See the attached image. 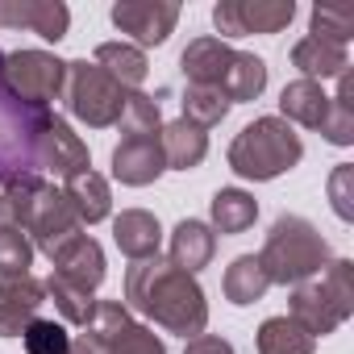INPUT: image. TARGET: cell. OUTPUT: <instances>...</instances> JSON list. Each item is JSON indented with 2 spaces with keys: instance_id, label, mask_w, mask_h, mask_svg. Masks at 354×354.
I'll list each match as a JSON object with an SVG mask.
<instances>
[{
  "instance_id": "6da1fadb",
  "label": "cell",
  "mask_w": 354,
  "mask_h": 354,
  "mask_svg": "<svg viewBox=\"0 0 354 354\" xmlns=\"http://www.w3.org/2000/svg\"><path fill=\"white\" fill-rule=\"evenodd\" d=\"M125 308L150 317L167 333H180L184 342L201 337L209 325V300L196 275L171 267L167 259H142L125 271Z\"/></svg>"
},
{
  "instance_id": "7a4b0ae2",
  "label": "cell",
  "mask_w": 354,
  "mask_h": 354,
  "mask_svg": "<svg viewBox=\"0 0 354 354\" xmlns=\"http://www.w3.org/2000/svg\"><path fill=\"white\" fill-rule=\"evenodd\" d=\"M184 80L196 88H213L221 92L230 104H246L259 100L267 88V63L259 55H242L221 38H192L180 55Z\"/></svg>"
},
{
  "instance_id": "3957f363",
  "label": "cell",
  "mask_w": 354,
  "mask_h": 354,
  "mask_svg": "<svg viewBox=\"0 0 354 354\" xmlns=\"http://www.w3.org/2000/svg\"><path fill=\"white\" fill-rule=\"evenodd\" d=\"M50 117V109L21 100L5 84V50H0V184L42 175V138Z\"/></svg>"
},
{
  "instance_id": "277c9868",
  "label": "cell",
  "mask_w": 354,
  "mask_h": 354,
  "mask_svg": "<svg viewBox=\"0 0 354 354\" xmlns=\"http://www.w3.org/2000/svg\"><path fill=\"white\" fill-rule=\"evenodd\" d=\"M300 158H304V142L283 117H254L230 142V171L238 180H254V184H267L275 175L292 171Z\"/></svg>"
},
{
  "instance_id": "5b68a950",
  "label": "cell",
  "mask_w": 354,
  "mask_h": 354,
  "mask_svg": "<svg viewBox=\"0 0 354 354\" xmlns=\"http://www.w3.org/2000/svg\"><path fill=\"white\" fill-rule=\"evenodd\" d=\"M259 263H263V271H267V279H271V283L296 288V283L317 279V275L329 267V242L317 234V225H313V221L283 213V217L271 225V234H267V242H263Z\"/></svg>"
},
{
  "instance_id": "8992f818",
  "label": "cell",
  "mask_w": 354,
  "mask_h": 354,
  "mask_svg": "<svg viewBox=\"0 0 354 354\" xmlns=\"http://www.w3.org/2000/svg\"><path fill=\"white\" fill-rule=\"evenodd\" d=\"M350 317H354V263L350 259H329L321 279L292 288V321L308 337H329Z\"/></svg>"
},
{
  "instance_id": "52a82bcc",
  "label": "cell",
  "mask_w": 354,
  "mask_h": 354,
  "mask_svg": "<svg viewBox=\"0 0 354 354\" xmlns=\"http://www.w3.org/2000/svg\"><path fill=\"white\" fill-rule=\"evenodd\" d=\"M125 88L117 80H109L96 63L88 59H75L67 63V84H63V100H67V113L75 121H84L88 129H109L121 121V109H125Z\"/></svg>"
},
{
  "instance_id": "ba28073f",
  "label": "cell",
  "mask_w": 354,
  "mask_h": 354,
  "mask_svg": "<svg viewBox=\"0 0 354 354\" xmlns=\"http://www.w3.org/2000/svg\"><path fill=\"white\" fill-rule=\"evenodd\" d=\"M84 333L96 342L100 354H167L162 337L138 325L121 300H96V313L84 325Z\"/></svg>"
},
{
  "instance_id": "9c48e42d",
  "label": "cell",
  "mask_w": 354,
  "mask_h": 354,
  "mask_svg": "<svg viewBox=\"0 0 354 354\" xmlns=\"http://www.w3.org/2000/svg\"><path fill=\"white\" fill-rule=\"evenodd\" d=\"M5 84H9L21 100L50 109V100L63 96L67 63L55 59L50 50H9V55H5Z\"/></svg>"
},
{
  "instance_id": "30bf717a",
  "label": "cell",
  "mask_w": 354,
  "mask_h": 354,
  "mask_svg": "<svg viewBox=\"0 0 354 354\" xmlns=\"http://www.w3.org/2000/svg\"><path fill=\"white\" fill-rule=\"evenodd\" d=\"M26 238L50 259L67 238H75L84 225H80V217H75V209L67 205V196L59 192V188H50V184H38V192H34V201H30V213H26Z\"/></svg>"
},
{
  "instance_id": "8fae6325",
  "label": "cell",
  "mask_w": 354,
  "mask_h": 354,
  "mask_svg": "<svg viewBox=\"0 0 354 354\" xmlns=\"http://www.w3.org/2000/svg\"><path fill=\"white\" fill-rule=\"evenodd\" d=\"M296 17L292 0H221L213 9V26L221 38H246V34H279Z\"/></svg>"
},
{
  "instance_id": "7c38bea8",
  "label": "cell",
  "mask_w": 354,
  "mask_h": 354,
  "mask_svg": "<svg viewBox=\"0 0 354 354\" xmlns=\"http://www.w3.org/2000/svg\"><path fill=\"white\" fill-rule=\"evenodd\" d=\"M113 26L133 38V46H162L175 34L180 21V5L175 0H117L113 5Z\"/></svg>"
},
{
  "instance_id": "4fadbf2b",
  "label": "cell",
  "mask_w": 354,
  "mask_h": 354,
  "mask_svg": "<svg viewBox=\"0 0 354 354\" xmlns=\"http://www.w3.org/2000/svg\"><path fill=\"white\" fill-rule=\"evenodd\" d=\"M0 26L5 30H30L46 42L67 38L71 9L63 0H0Z\"/></svg>"
},
{
  "instance_id": "5bb4252c",
  "label": "cell",
  "mask_w": 354,
  "mask_h": 354,
  "mask_svg": "<svg viewBox=\"0 0 354 354\" xmlns=\"http://www.w3.org/2000/svg\"><path fill=\"white\" fill-rule=\"evenodd\" d=\"M50 263H55L50 275H59V279H67V283H75V288H84V292H96V288L104 283V250H100V242L88 238L84 230H80L75 238H67V242L50 254Z\"/></svg>"
},
{
  "instance_id": "9a60e30c",
  "label": "cell",
  "mask_w": 354,
  "mask_h": 354,
  "mask_svg": "<svg viewBox=\"0 0 354 354\" xmlns=\"http://www.w3.org/2000/svg\"><path fill=\"white\" fill-rule=\"evenodd\" d=\"M167 171L162 158V142L154 138H121L113 150V180H121L125 188H146Z\"/></svg>"
},
{
  "instance_id": "2e32d148",
  "label": "cell",
  "mask_w": 354,
  "mask_h": 354,
  "mask_svg": "<svg viewBox=\"0 0 354 354\" xmlns=\"http://www.w3.org/2000/svg\"><path fill=\"white\" fill-rule=\"evenodd\" d=\"M42 304H46L42 279H34V275L0 279V337H21Z\"/></svg>"
},
{
  "instance_id": "e0dca14e",
  "label": "cell",
  "mask_w": 354,
  "mask_h": 354,
  "mask_svg": "<svg viewBox=\"0 0 354 354\" xmlns=\"http://www.w3.org/2000/svg\"><path fill=\"white\" fill-rule=\"evenodd\" d=\"M92 158H88V142L63 121V117H50L46 125V138H42V171H55V175H80L88 171Z\"/></svg>"
},
{
  "instance_id": "ac0fdd59",
  "label": "cell",
  "mask_w": 354,
  "mask_h": 354,
  "mask_svg": "<svg viewBox=\"0 0 354 354\" xmlns=\"http://www.w3.org/2000/svg\"><path fill=\"white\" fill-rule=\"evenodd\" d=\"M113 242L125 259L142 263V259H158V246H162V225L154 213L146 209H125L117 221H113Z\"/></svg>"
},
{
  "instance_id": "d6986e66",
  "label": "cell",
  "mask_w": 354,
  "mask_h": 354,
  "mask_svg": "<svg viewBox=\"0 0 354 354\" xmlns=\"http://www.w3.org/2000/svg\"><path fill=\"white\" fill-rule=\"evenodd\" d=\"M213 254H217V234L205 225V221H180L171 230V267H180V271H188V275H196L201 267H209L213 263Z\"/></svg>"
},
{
  "instance_id": "ffe728a7",
  "label": "cell",
  "mask_w": 354,
  "mask_h": 354,
  "mask_svg": "<svg viewBox=\"0 0 354 354\" xmlns=\"http://www.w3.org/2000/svg\"><path fill=\"white\" fill-rule=\"evenodd\" d=\"M63 196L67 205L75 209L80 225H96L113 213V196H109V180L100 171H80V175H67V184H63Z\"/></svg>"
},
{
  "instance_id": "44dd1931",
  "label": "cell",
  "mask_w": 354,
  "mask_h": 354,
  "mask_svg": "<svg viewBox=\"0 0 354 354\" xmlns=\"http://www.w3.org/2000/svg\"><path fill=\"white\" fill-rule=\"evenodd\" d=\"M158 142H162L167 167H175V171H192V167H201L205 154H209V133H205L201 125L184 121V117L171 121V125H162V129H158Z\"/></svg>"
},
{
  "instance_id": "7402d4cb",
  "label": "cell",
  "mask_w": 354,
  "mask_h": 354,
  "mask_svg": "<svg viewBox=\"0 0 354 354\" xmlns=\"http://www.w3.org/2000/svg\"><path fill=\"white\" fill-rule=\"evenodd\" d=\"M279 113H283L288 125L296 121V125H304V129H321L325 117H329V96H325V88L313 84V80H292V84L279 92Z\"/></svg>"
},
{
  "instance_id": "603a6c76",
  "label": "cell",
  "mask_w": 354,
  "mask_h": 354,
  "mask_svg": "<svg viewBox=\"0 0 354 354\" xmlns=\"http://www.w3.org/2000/svg\"><path fill=\"white\" fill-rule=\"evenodd\" d=\"M292 67L300 71V80L321 84V80L342 75L350 67V59H346V46H333V42H321V38H300L292 46Z\"/></svg>"
},
{
  "instance_id": "cb8c5ba5",
  "label": "cell",
  "mask_w": 354,
  "mask_h": 354,
  "mask_svg": "<svg viewBox=\"0 0 354 354\" xmlns=\"http://www.w3.org/2000/svg\"><path fill=\"white\" fill-rule=\"evenodd\" d=\"M96 67H100L109 80H117L125 92H138L142 80H146V71H150L146 55H142L133 42H100V46H96Z\"/></svg>"
},
{
  "instance_id": "d4e9b609",
  "label": "cell",
  "mask_w": 354,
  "mask_h": 354,
  "mask_svg": "<svg viewBox=\"0 0 354 354\" xmlns=\"http://www.w3.org/2000/svg\"><path fill=\"white\" fill-rule=\"evenodd\" d=\"M209 217H213V234H246L259 217V201L242 188H221L209 201Z\"/></svg>"
},
{
  "instance_id": "484cf974",
  "label": "cell",
  "mask_w": 354,
  "mask_h": 354,
  "mask_svg": "<svg viewBox=\"0 0 354 354\" xmlns=\"http://www.w3.org/2000/svg\"><path fill=\"white\" fill-rule=\"evenodd\" d=\"M221 288H225V300H230V304H254V300H263V296H267L271 279H267V271H263L259 254H238V259L225 267Z\"/></svg>"
},
{
  "instance_id": "4316f807",
  "label": "cell",
  "mask_w": 354,
  "mask_h": 354,
  "mask_svg": "<svg viewBox=\"0 0 354 354\" xmlns=\"http://www.w3.org/2000/svg\"><path fill=\"white\" fill-rule=\"evenodd\" d=\"M259 354H313L317 337H308L292 317H267L254 333Z\"/></svg>"
},
{
  "instance_id": "83f0119b",
  "label": "cell",
  "mask_w": 354,
  "mask_h": 354,
  "mask_svg": "<svg viewBox=\"0 0 354 354\" xmlns=\"http://www.w3.org/2000/svg\"><path fill=\"white\" fill-rule=\"evenodd\" d=\"M321 133L333 146H350L354 142V71L350 67L337 75V96H329V117H325Z\"/></svg>"
},
{
  "instance_id": "f1b7e54d",
  "label": "cell",
  "mask_w": 354,
  "mask_h": 354,
  "mask_svg": "<svg viewBox=\"0 0 354 354\" xmlns=\"http://www.w3.org/2000/svg\"><path fill=\"white\" fill-rule=\"evenodd\" d=\"M308 38L346 46L354 38V9L350 5H317L313 17H308Z\"/></svg>"
},
{
  "instance_id": "f546056e",
  "label": "cell",
  "mask_w": 354,
  "mask_h": 354,
  "mask_svg": "<svg viewBox=\"0 0 354 354\" xmlns=\"http://www.w3.org/2000/svg\"><path fill=\"white\" fill-rule=\"evenodd\" d=\"M117 125H121V133H125V138H154V133L162 129L158 100H154V96H146V92H129Z\"/></svg>"
},
{
  "instance_id": "4dcf8cb0",
  "label": "cell",
  "mask_w": 354,
  "mask_h": 354,
  "mask_svg": "<svg viewBox=\"0 0 354 354\" xmlns=\"http://www.w3.org/2000/svg\"><path fill=\"white\" fill-rule=\"evenodd\" d=\"M42 288H46V296L55 300V308L63 313V321H71V325H80V329L92 321V313H96L92 292H84V288H75V283H67V279H59V275H50Z\"/></svg>"
},
{
  "instance_id": "1f68e13d",
  "label": "cell",
  "mask_w": 354,
  "mask_h": 354,
  "mask_svg": "<svg viewBox=\"0 0 354 354\" xmlns=\"http://www.w3.org/2000/svg\"><path fill=\"white\" fill-rule=\"evenodd\" d=\"M225 117H230V100H225L221 92L196 88V84L184 88V121H192V125H201V129H213V125H221Z\"/></svg>"
},
{
  "instance_id": "d6a6232c",
  "label": "cell",
  "mask_w": 354,
  "mask_h": 354,
  "mask_svg": "<svg viewBox=\"0 0 354 354\" xmlns=\"http://www.w3.org/2000/svg\"><path fill=\"white\" fill-rule=\"evenodd\" d=\"M21 346L26 354H67L71 350V333L63 321H46V317H34L21 333Z\"/></svg>"
},
{
  "instance_id": "836d02e7",
  "label": "cell",
  "mask_w": 354,
  "mask_h": 354,
  "mask_svg": "<svg viewBox=\"0 0 354 354\" xmlns=\"http://www.w3.org/2000/svg\"><path fill=\"white\" fill-rule=\"evenodd\" d=\"M30 263H34V242L26 238V230L5 225L0 230V279L30 275Z\"/></svg>"
},
{
  "instance_id": "e575fe53",
  "label": "cell",
  "mask_w": 354,
  "mask_h": 354,
  "mask_svg": "<svg viewBox=\"0 0 354 354\" xmlns=\"http://www.w3.org/2000/svg\"><path fill=\"white\" fill-rule=\"evenodd\" d=\"M42 184V175L38 180H13V184H0V230L5 225H26V213H30V201Z\"/></svg>"
},
{
  "instance_id": "d590c367",
  "label": "cell",
  "mask_w": 354,
  "mask_h": 354,
  "mask_svg": "<svg viewBox=\"0 0 354 354\" xmlns=\"http://www.w3.org/2000/svg\"><path fill=\"white\" fill-rule=\"evenodd\" d=\"M350 184H354V167L350 162H342V167H333V175H329V201H333V213L342 217V221H350L354 217V196H350Z\"/></svg>"
},
{
  "instance_id": "8d00e7d4",
  "label": "cell",
  "mask_w": 354,
  "mask_h": 354,
  "mask_svg": "<svg viewBox=\"0 0 354 354\" xmlns=\"http://www.w3.org/2000/svg\"><path fill=\"white\" fill-rule=\"evenodd\" d=\"M184 354H234V346L225 337H217V333H201V337H192L184 346Z\"/></svg>"
},
{
  "instance_id": "74e56055",
  "label": "cell",
  "mask_w": 354,
  "mask_h": 354,
  "mask_svg": "<svg viewBox=\"0 0 354 354\" xmlns=\"http://www.w3.org/2000/svg\"><path fill=\"white\" fill-rule=\"evenodd\" d=\"M67 354H100V350H96V342L88 333H80V337H71V350Z\"/></svg>"
}]
</instances>
